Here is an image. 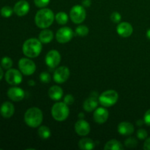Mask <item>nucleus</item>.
<instances>
[{
	"instance_id": "obj_14",
	"label": "nucleus",
	"mask_w": 150,
	"mask_h": 150,
	"mask_svg": "<svg viewBox=\"0 0 150 150\" xmlns=\"http://www.w3.org/2000/svg\"><path fill=\"white\" fill-rule=\"evenodd\" d=\"M7 96L15 102H18V101L22 100L24 98L25 92L21 88L19 87H11L7 91Z\"/></svg>"
},
{
	"instance_id": "obj_41",
	"label": "nucleus",
	"mask_w": 150,
	"mask_h": 150,
	"mask_svg": "<svg viewBox=\"0 0 150 150\" xmlns=\"http://www.w3.org/2000/svg\"><path fill=\"white\" fill-rule=\"evenodd\" d=\"M146 37L149 40H150V29H148L147 32H146Z\"/></svg>"
},
{
	"instance_id": "obj_25",
	"label": "nucleus",
	"mask_w": 150,
	"mask_h": 150,
	"mask_svg": "<svg viewBox=\"0 0 150 150\" xmlns=\"http://www.w3.org/2000/svg\"><path fill=\"white\" fill-rule=\"evenodd\" d=\"M55 19L60 25H64L68 21V16L64 12H59L55 16Z\"/></svg>"
},
{
	"instance_id": "obj_35",
	"label": "nucleus",
	"mask_w": 150,
	"mask_h": 150,
	"mask_svg": "<svg viewBox=\"0 0 150 150\" xmlns=\"http://www.w3.org/2000/svg\"><path fill=\"white\" fill-rule=\"evenodd\" d=\"M144 121L146 125L150 126V109L145 113L144 117Z\"/></svg>"
},
{
	"instance_id": "obj_37",
	"label": "nucleus",
	"mask_w": 150,
	"mask_h": 150,
	"mask_svg": "<svg viewBox=\"0 0 150 150\" xmlns=\"http://www.w3.org/2000/svg\"><path fill=\"white\" fill-rule=\"evenodd\" d=\"M91 4H92L91 0H83V1H82V5H83V7H90Z\"/></svg>"
},
{
	"instance_id": "obj_17",
	"label": "nucleus",
	"mask_w": 150,
	"mask_h": 150,
	"mask_svg": "<svg viewBox=\"0 0 150 150\" xmlns=\"http://www.w3.org/2000/svg\"><path fill=\"white\" fill-rule=\"evenodd\" d=\"M118 133L122 136H130L134 133V126L133 124L127 122H122L120 123L117 127Z\"/></svg>"
},
{
	"instance_id": "obj_30",
	"label": "nucleus",
	"mask_w": 150,
	"mask_h": 150,
	"mask_svg": "<svg viewBox=\"0 0 150 150\" xmlns=\"http://www.w3.org/2000/svg\"><path fill=\"white\" fill-rule=\"evenodd\" d=\"M51 77L50 76V74L46 72H42L40 75V80L42 82V83H48L51 81Z\"/></svg>"
},
{
	"instance_id": "obj_39",
	"label": "nucleus",
	"mask_w": 150,
	"mask_h": 150,
	"mask_svg": "<svg viewBox=\"0 0 150 150\" xmlns=\"http://www.w3.org/2000/svg\"><path fill=\"white\" fill-rule=\"evenodd\" d=\"M3 76H4V73H3L2 68L0 67V81L1 80V79L3 78Z\"/></svg>"
},
{
	"instance_id": "obj_29",
	"label": "nucleus",
	"mask_w": 150,
	"mask_h": 150,
	"mask_svg": "<svg viewBox=\"0 0 150 150\" xmlns=\"http://www.w3.org/2000/svg\"><path fill=\"white\" fill-rule=\"evenodd\" d=\"M138 141L136 138L130 137L127 139L125 142V146L127 148H134L137 146Z\"/></svg>"
},
{
	"instance_id": "obj_18",
	"label": "nucleus",
	"mask_w": 150,
	"mask_h": 150,
	"mask_svg": "<svg viewBox=\"0 0 150 150\" xmlns=\"http://www.w3.org/2000/svg\"><path fill=\"white\" fill-rule=\"evenodd\" d=\"M98 101L99 100L97 99L96 96H95V95H91L83 103V109L86 111H87V112H92V111H95L98 108Z\"/></svg>"
},
{
	"instance_id": "obj_42",
	"label": "nucleus",
	"mask_w": 150,
	"mask_h": 150,
	"mask_svg": "<svg viewBox=\"0 0 150 150\" xmlns=\"http://www.w3.org/2000/svg\"><path fill=\"white\" fill-rule=\"evenodd\" d=\"M83 115H84V114H83V113H80V114H79V118H81V119H83V117H84V116H83Z\"/></svg>"
},
{
	"instance_id": "obj_38",
	"label": "nucleus",
	"mask_w": 150,
	"mask_h": 150,
	"mask_svg": "<svg viewBox=\"0 0 150 150\" xmlns=\"http://www.w3.org/2000/svg\"><path fill=\"white\" fill-rule=\"evenodd\" d=\"M144 123V121L142 120H139L136 122V125H137L138 126H142Z\"/></svg>"
},
{
	"instance_id": "obj_31",
	"label": "nucleus",
	"mask_w": 150,
	"mask_h": 150,
	"mask_svg": "<svg viewBox=\"0 0 150 150\" xmlns=\"http://www.w3.org/2000/svg\"><path fill=\"white\" fill-rule=\"evenodd\" d=\"M148 133L145 129H139L137 131V137L140 140H145L147 138Z\"/></svg>"
},
{
	"instance_id": "obj_27",
	"label": "nucleus",
	"mask_w": 150,
	"mask_h": 150,
	"mask_svg": "<svg viewBox=\"0 0 150 150\" xmlns=\"http://www.w3.org/2000/svg\"><path fill=\"white\" fill-rule=\"evenodd\" d=\"M13 12H14L13 9L9 6H4L0 10L1 16L4 18H10L13 15Z\"/></svg>"
},
{
	"instance_id": "obj_32",
	"label": "nucleus",
	"mask_w": 150,
	"mask_h": 150,
	"mask_svg": "<svg viewBox=\"0 0 150 150\" xmlns=\"http://www.w3.org/2000/svg\"><path fill=\"white\" fill-rule=\"evenodd\" d=\"M34 2L38 7L43 8L49 4L50 0H34Z\"/></svg>"
},
{
	"instance_id": "obj_9",
	"label": "nucleus",
	"mask_w": 150,
	"mask_h": 150,
	"mask_svg": "<svg viewBox=\"0 0 150 150\" xmlns=\"http://www.w3.org/2000/svg\"><path fill=\"white\" fill-rule=\"evenodd\" d=\"M5 80L10 85L19 84L22 81L21 72L16 69H9L5 73Z\"/></svg>"
},
{
	"instance_id": "obj_11",
	"label": "nucleus",
	"mask_w": 150,
	"mask_h": 150,
	"mask_svg": "<svg viewBox=\"0 0 150 150\" xmlns=\"http://www.w3.org/2000/svg\"><path fill=\"white\" fill-rule=\"evenodd\" d=\"M61 62V55L57 50H51L45 56V63L50 68H55Z\"/></svg>"
},
{
	"instance_id": "obj_15",
	"label": "nucleus",
	"mask_w": 150,
	"mask_h": 150,
	"mask_svg": "<svg viewBox=\"0 0 150 150\" xmlns=\"http://www.w3.org/2000/svg\"><path fill=\"white\" fill-rule=\"evenodd\" d=\"M108 111L105 108H97L94 111L93 119L95 122L98 124H103L108 118Z\"/></svg>"
},
{
	"instance_id": "obj_4",
	"label": "nucleus",
	"mask_w": 150,
	"mask_h": 150,
	"mask_svg": "<svg viewBox=\"0 0 150 150\" xmlns=\"http://www.w3.org/2000/svg\"><path fill=\"white\" fill-rule=\"evenodd\" d=\"M70 109L68 105L64 102L57 103L51 108V115L53 118L58 122L64 121L68 117Z\"/></svg>"
},
{
	"instance_id": "obj_28",
	"label": "nucleus",
	"mask_w": 150,
	"mask_h": 150,
	"mask_svg": "<svg viewBox=\"0 0 150 150\" xmlns=\"http://www.w3.org/2000/svg\"><path fill=\"white\" fill-rule=\"evenodd\" d=\"M1 64L3 68L9 70L13 66V60L8 57H4L1 59Z\"/></svg>"
},
{
	"instance_id": "obj_10",
	"label": "nucleus",
	"mask_w": 150,
	"mask_h": 150,
	"mask_svg": "<svg viewBox=\"0 0 150 150\" xmlns=\"http://www.w3.org/2000/svg\"><path fill=\"white\" fill-rule=\"evenodd\" d=\"M70 70L66 66H61L56 69L54 73V80L57 83H63L70 77Z\"/></svg>"
},
{
	"instance_id": "obj_21",
	"label": "nucleus",
	"mask_w": 150,
	"mask_h": 150,
	"mask_svg": "<svg viewBox=\"0 0 150 150\" xmlns=\"http://www.w3.org/2000/svg\"><path fill=\"white\" fill-rule=\"evenodd\" d=\"M53 38H54L53 32L47 29H44L42 32H40L38 36V39L42 43H48L52 41Z\"/></svg>"
},
{
	"instance_id": "obj_6",
	"label": "nucleus",
	"mask_w": 150,
	"mask_h": 150,
	"mask_svg": "<svg viewBox=\"0 0 150 150\" xmlns=\"http://www.w3.org/2000/svg\"><path fill=\"white\" fill-rule=\"evenodd\" d=\"M86 10L81 5H75L70 12V18L72 21L76 24L82 23L86 18Z\"/></svg>"
},
{
	"instance_id": "obj_22",
	"label": "nucleus",
	"mask_w": 150,
	"mask_h": 150,
	"mask_svg": "<svg viewBox=\"0 0 150 150\" xmlns=\"http://www.w3.org/2000/svg\"><path fill=\"white\" fill-rule=\"evenodd\" d=\"M95 146V144L89 138H83L79 142V147L82 150L93 149Z\"/></svg>"
},
{
	"instance_id": "obj_26",
	"label": "nucleus",
	"mask_w": 150,
	"mask_h": 150,
	"mask_svg": "<svg viewBox=\"0 0 150 150\" xmlns=\"http://www.w3.org/2000/svg\"><path fill=\"white\" fill-rule=\"evenodd\" d=\"M76 34L81 37L86 36L89 34V29L84 25H81L76 29Z\"/></svg>"
},
{
	"instance_id": "obj_5",
	"label": "nucleus",
	"mask_w": 150,
	"mask_h": 150,
	"mask_svg": "<svg viewBox=\"0 0 150 150\" xmlns=\"http://www.w3.org/2000/svg\"><path fill=\"white\" fill-rule=\"evenodd\" d=\"M119 95L115 90L109 89L103 92L99 97V103L104 107H111L118 101Z\"/></svg>"
},
{
	"instance_id": "obj_19",
	"label": "nucleus",
	"mask_w": 150,
	"mask_h": 150,
	"mask_svg": "<svg viewBox=\"0 0 150 150\" xmlns=\"http://www.w3.org/2000/svg\"><path fill=\"white\" fill-rule=\"evenodd\" d=\"M15 107L10 102H4L0 108V113L4 118H10L14 114Z\"/></svg>"
},
{
	"instance_id": "obj_16",
	"label": "nucleus",
	"mask_w": 150,
	"mask_h": 150,
	"mask_svg": "<svg viewBox=\"0 0 150 150\" xmlns=\"http://www.w3.org/2000/svg\"><path fill=\"white\" fill-rule=\"evenodd\" d=\"M117 32L120 36L122 38H128L133 34V28L130 23L127 22H122L117 26Z\"/></svg>"
},
{
	"instance_id": "obj_12",
	"label": "nucleus",
	"mask_w": 150,
	"mask_h": 150,
	"mask_svg": "<svg viewBox=\"0 0 150 150\" xmlns=\"http://www.w3.org/2000/svg\"><path fill=\"white\" fill-rule=\"evenodd\" d=\"M29 8H30V6L27 1L20 0L16 3L14 7H13V10L18 16L22 17V16H26L29 13Z\"/></svg>"
},
{
	"instance_id": "obj_33",
	"label": "nucleus",
	"mask_w": 150,
	"mask_h": 150,
	"mask_svg": "<svg viewBox=\"0 0 150 150\" xmlns=\"http://www.w3.org/2000/svg\"><path fill=\"white\" fill-rule=\"evenodd\" d=\"M121 15L118 12H114L111 15V20L114 23H120L121 21Z\"/></svg>"
},
{
	"instance_id": "obj_2",
	"label": "nucleus",
	"mask_w": 150,
	"mask_h": 150,
	"mask_svg": "<svg viewBox=\"0 0 150 150\" xmlns=\"http://www.w3.org/2000/svg\"><path fill=\"white\" fill-rule=\"evenodd\" d=\"M22 50L26 57L29 58H35L40 55L42 51V42L39 39L30 38L25 41Z\"/></svg>"
},
{
	"instance_id": "obj_24",
	"label": "nucleus",
	"mask_w": 150,
	"mask_h": 150,
	"mask_svg": "<svg viewBox=\"0 0 150 150\" xmlns=\"http://www.w3.org/2000/svg\"><path fill=\"white\" fill-rule=\"evenodd\" d=\"M38 135L42 139H48L51 136V133L49 127L47 126L42 125L38 128Z\"/></svg>"
},
{
	"instance_id": "obj_40",
	"label": "nucleus",
	"mask_w": 150,
	"mask_h": 150,
	"mask_svg": "<svg viewBox=\"0 0 150 150\" xmlns=\"http://www.w3.org/2000/svg\"><path fill=\"white\" fill-rule=\"evenodd\" d=\"M28 83H29V85H30V86H35V81H33L32 80H31V81H29V82H28Z\"/></svg>"
},
{
	"instance_id": "obj_8",
	"label": "nucleus",
	"mask_w": 150,
	"mask_h": 150,
	"mask_svg": "<svg viewBox=\"0 0 150 150\" xmlns=\"http://www.w3.org/2000/svg\"><path fill=\"white\" fill-rule=\"evenodd\" d=\"M73 31L70 27H62L59 29L56 34V39L59 43H66L70 42L73 38Z\"/></svg>"
},
{
	"instance_id": "obj_20",
	"label": "nucleus",
	"mask_w": 150,
	"mask_h": 150,
	"mask_svg": "<svg viewBox=\"0 0 150 150\" xmlns=\"http://www.w3.org/2000/svg\"><path fill=\"white\" fill-rule=\"evenodd\" d=\"M48 95L53 100H59L63 96V90L60 86H53L48 90Z\"/></svg>"
},
{
	"instance_id": "obj_23",
	"label": "nucleus",
	"mask_w": 150,
	"mask_h": 150,
	"mask_svg": "<svg viewBox=\"0 0 150 150\" xmlns=\"http://www.w3.org/2000/svg\"><path fill=\"white\" fill-rule=\"evenodd\" d=\"M104 149L105 150H123L124 146L122 144L121 142L119 141L112 139L108 141L106 143L105 146H104Z\"/></svg>"
},
{
	"instance_id": "obj_34",
	"label": "nucleus",
	"mask_w": 150,
	"mask_h": 150,
	"mask_svg": "<svg viewBox=\"0 0 150 150\" xmlns=\"http://www.w3.org/2000/svg\"><path fill=\"white\" fill-rule=\"evenodd\" d=\"M74 101H75L74 97H73L72 95H67L64 96V103L67 104V105H72V104L74 103Z\"/></svg>"
},
{
	"instance_id": "obj_3",
	"label": "nucleus",
	"mask_w": 150,
	"mask_h": 150,
	"mask_svg": "<svg viewBox=\"0 0 150 150\" xmlns=\"http://www.w3.org/2000/svg\"><path fill=\"white\" fill-rule=\"evenodd\" d=\"M43 119L42 112L39 108L32 107L29 108L24 114V121L29 127L35 128L41 125Z\"/></svg>"
},
{
	"instance_id": "obj_7",
	"label": "nucleus",
	"mask_w": 150,
	"mask_h": 150,
	"mask_svg": "<svg viewBox=\"0 0 150 150\" xmlns=\"http://www.w3.org/2000/svg\"><path fill=\"white\" fill-rule=\"evenodd\" d=\"M18 67L21 73L25 76H31L36 70V65L29 58H22L18 62Z\"/></svg>"
},
{
	"instance_id": "obj_13",
	"label": "nucleus",
	"mask_w": 150,
	"mask_h": 150,
	"mask_svg": "<svg viewBox=\"0 0 150 150\" xmlns=\"http://www.w3.org/2000/svg\"><path fill=\"white\" fill-rule=\"evenodd\" d=\"M75 130L79 136H87L90 132V125L83 119H80L75 124Z\"/></svg>"
},
{
	"instance_id": "obj_36",
	"label": "nucleus",
	"mask_w": 150,
	"mask_h": 150,
	"mask_svg": "<svg viewBox=\"0 0 150 150\" xmlns=\"http://www.w3.org/2000/svg\"><path fill=\"white\" fill-rule=\"evenodd\" d=\"M144 149L150 150V138L146 139L144 144Z\"/></svg>"
},
{
	"instance_id": "obj_1",
	"label": "nucleus",
	"mask_w": 150,
	"mask_h": 150,
	"mask_svg": "<svg viewBox=\"0 0 150 150\" xmlns=\"http://www.w3.org/2000/svg\"><path fill=\"white\" fill-rule=\"evenodd\" d=\"M54 18L55 16L52 10L48 8H42L36 13L35 21L40 29H46L52 24Z\"/></svg>"
}]
</instances>
